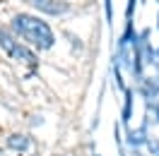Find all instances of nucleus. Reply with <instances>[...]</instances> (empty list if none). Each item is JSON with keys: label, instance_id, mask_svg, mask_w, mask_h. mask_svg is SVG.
<instances>
[{"label": "nucleus", "instance_id": "nucleus-1", "mask_svg": "<svg viewBox=\"0 0 159 156\" xmlns=\"http://www.w3.org/2000/svg\"><path fill=\"white\" fill-rule=\"evenodd\" d=\"M12 29L17 31V36H22L27 43H31L39 50H48L53 46V41H56L51 27L43 20L34 17V15H17L12 20Z\"/></svg>", "mask_w": 159, "mask_h": 156}, {"label": "nucleus", "instance_id": "nucleus-2", "mask_svg": "<svg viewBox=\"0 0 159 156\" xmlns=\"http://www.w3.org/2000/svg\"><path fill=\"white\" fill-rule=\"evenodd\" d=\"M31 5L41 12H48V15H60V12L68 10V5H63L58 0H31Z\"/></svg>", "mask_w": 159, "mask_h": 156}, {"label": "nucleus", "instance_id": "nucleus-3", "mask_svg": "<svg viewBox=\"0 0 159 156\" xmlns=\"http://www.w3.org/2000/svg\"><path fill=\"white\" fill-rule=\"evenodd\" d=\"M10 55H12L15 60H20V63H27V65H36V55H34V53H31V50L27 48L22 41H17V46L12 48Z\"/></svg>", "mask_w": 159, "mask_h": 156}, {"label": "nucleus", "instance_id": "nucleus-4", "mask_svg": "<svg viewBox=\"0 0 159 156\" xmlns=\"http://www.w3.org/2000/svg\"><path fill=\"white\" fill-rule=\"evenodd\" d=\"M7 146L15 151H27L29 149V137L27 135H10L7 137Z\"/></svg>", "mask_w": 159, "mask_h": 156}]
</instances>
